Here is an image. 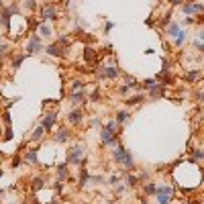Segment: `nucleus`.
Segmentation results:
<instances>
[{
  "mask_svg": "<svg viewBox=\"0 0 204 204\" xmlns=\"http://www.w3.org/2000/svg\"><path fill=\"white\" fill-rule=\"evenodd\" d=\"M184 12L186 15H196V12H204V6L198 4V2H186L184 4Z\"/></svg>",
  "mask_w": 204,
  "mask_h": 204,
  "instance_id": "nucleus-5",
  "label": "nucleus"
},
{
  "mask_svg": "<svg viewBox=\"0 0 204 204\" xmlns=\"http://www.w3.org/2000/svg\"><path fill=\"white\" fill-rule=\"evenodd\" d=\"M141 204H147V202H141Z\"/></svg>",
  "mask_w": 204,
  "mask_h": 204,
  "instance_id": "nucleus-41",
  "label": "nucleus"
},
{
  "mask_svg": "<svg viewBox=\"0 0 204 204\" xmlns=\"http://www.w3.org/2000/svg\"><path fill=\"white\" fill-rule=\"evenodd\" d=\"M125 153H126V149L122 145H117V149H114V153H112V157H114V161L117 163H121L122 161V157H125Z\"/></svg>",
  "mask_w": 204,
  "mask_h": 204,
  "instance_id": "nucleus-12",
  "label": "nucleus"
},
{
  "mask_svg": "<svg viewBox=\"0 0 204 204\" xmlns=\"http://www.w3.org/2000/svg\"><path fill=\"white\" fill-rule=\"evenodd\" d=\"M155 196H157V204H170L171 196H174V190H171L170 186H157Z\"/></svg>",
  "mask_w": 204,
  "mask_h": 204,
  "instance_id": "nucleus-3",
  "label": "nucleus"
},
{
  "mask_svg": "<svg viewBox=\"0 0 204 204\" xmlns=\"http://www.w3.org/2000/svg\"><path fill=\"white\" fill-rule=\"evenodd\" d=\"M68 118H69V122H73V125H80V122H82V118H84V114H82L80 110H73Z\"/></svg>",
  "mask_w": 204,
  "mask_h": 204,
  "instance_id": "nucleus-13",
  "label": "nucleus"
},
{
  "mask_svg": "<svg viewBox=\"0 0 204 204\" xmlns=\"http://www.w3.org/2000/svg\"><path fill=\"white\" fill-rule=\"evenodd\" d=\"M72 90H73V92H80V90H84V82H80V80H73Z\"/></svg>",
  "mask_w": 204,
  "mask_h": 204,
  "instance_id": "nucleus-20",
  "label": "nucleus"
},
{
  "mask_svg": "<svg viewBox=\"0 0 204 204\" xmlns=\"http://www.w3.org/2000/svg\"><path fill=\"white\" fill-rule=\"evenodd\" d=\"M126 118H129V112H125V110H121V112L117 114V122H118V125H121V122H125Z\"/></svg>",
  "mask_w": 204,
  "mask_h": 204,
  "instance_id": "nucleus-21",
  "label": "nucleus"
},
{
  "mask_svg": "<svg viewBox=\"0 0 204 204\" xmlns=\"http://www.w3.org/2000/svg\"><path fill=\"white\" fill-rule=\"evenodd\" d=\"M23 59H24V57H16V59H15V65H20V63H23Z\"/></svg>",
  "mask_w": 204,
  "mask_h": 204,
  "instance_id": "nucleus-37",
  "label": "nucleus"
},
{
  "mask_svg": "<svg viewBox=\"0 0 204 204\" xmlns=\"http://www.w3.org/2000/svg\"><path fill=\"white\" fill-rule=\"evenodd\" d=\"M143 100V96H133V98H126V104H139Z\"/></svg>",
  "mask_w": 204,
  "mask_h": 204,
  "instance_id": "nucleus-25",
  "label": "nucleus"
},
{
  "mask_svg": "<svg viewBox=\"0 0 204 204\" xmlns=\"http://www.w3.org/2000/svg\"><path fill=\"white\" fill-rule=\"evenodd\" d=\"M84 151H86L84 143H82V145H73L72 149H69V153H68V163H78V165H82Z\"/></svg>",
  "mask_w": 204,
  "mask_h": 204,
  "instance_id": "nucleus-4",
  "label": "nucleus"
},
{
  "mask_svg": "<svg viewBox=\"0 0 204 204\" xmlns=\"http://www.w3.org/2000/svg\"><path fill=\"white\" fill-rule=\"evenodd\" d=\"M35 190H39V188H43V180L41 178H37V182H35V186H33Z\"/></svg>",
  "mask_w": 204,
  "mask_h": 204,
  "instance_id": "nucleus-31",
  "label": "nucleus"
},
{
  "mask_svg": "<svg viewBox=\"0 0 204 204\" xmlns=\"http://www.w3.org/2000/svg\"><path fill=\"white\" fill-rule=\"evenodd\" d=\"M49 204H57V202H55V200H53V202H49Z\"/></svg>",
  "mask_w": 204,
  "mask_h": 204,
  "instance_id": "nucleus-39",
  "label": "nucleus"
},
{
  "mask_svg": "<svg viewBox=\"0 0 204 204\" xmlns=\"http://www.w3.org/2000/svg\"><path fill=\"white\" fill-rule=\"evenodd\" d=\"M41 16H43L45 20H53V19H57V10H55L53 4H47V6H43V10H41Z\"/></svg>",
  "mask_w": 204,
  "mask_h": 204,
  "instance_id": "nucleus-6",
  "label": "nucleus"
},
{
  "mask_svg": "<svg viewBox=\"0 0 204 204\" xmlns=\"http://www.w3.org/2000/svg\"><path fill=\"white\" fill-rule=\"evenodd\" d=\"M121 165H122V167H125V170H133V167H135V159H133V155H131V153H129V151H126V153H125V157H122Z\"/></svg>",
  "mask_w": 204,
  "mask_h": 204,
  "instance_id": "nucleus-9",
  "label": "nucleus"
},
{
  "mask_svg": "<svg viewBox=\"0 0 204 204\" xmlns=\"http://www.w3.org/2000/svg\"><path fill=\"white\" fill-rule=\"evenodd\" d=\"M29 53H39L41 51V37L39 35H33V37H31V41H29Z\"/></svg>",
  "mask_w": 204,
  "mask_h": 204,
  "instance_id": "nucleus-7",
  "label": "nucleus"
},
{
  "mask_svg": "<svg viewBox=\"0 0 204 204\" xmlns=\"http://www.w3.org/2000/svg\"><path fill=\"white\" fill-rule=\"evenodd\" d=\"M202 157H204V153H202L200 149H196V151H194V159H196V161H200Z\"/></svg>",
  "mask_w": 204,
  "mask_h": 204,
  "instance_id": "nucleus-28",
  "label": "nucleus"
},
{
  "mask_svg": "<svg viewBox=\"0 0 204 204\" xmlns=\"http://www.w3.org/2000/svg\"><path fill=\"white\" fill-rule=\"evenodd\" d=\"M198 78H200L198 72H190L188 76H186V80H188V82H194V80H198Z\"/></svg>",
  "mask_w": 204,
  "mask_h": 204,
  "instance_id": "nucleus-24",
  "label": "nucleus"
},
{
  "mask_svg": "<svg viewBox=\"0 0 204 204\" xmlns=\"http://www.w3.org/2000/svg\"><path fill=\"white\" fill-rule=\"evenodd\" d=\"M182 0H171V4H180Z\"/></svg>",
  "mask_w": 204,
  "mask_h": 204,
  "instance_id": "nucleus-38",
  "label": "nucleus"
},
{
  "mask_svg": "<svg viewBox=\"0 0 204 204\" xmlns=\"http://www.w3.org/2000/svg\"><path fill=\"white\" fill-rule=\"evenodd\" d=\"M155 188H157L155 184H147L145 186V194H155Z\"/></svg>",
  "mask_w": 204,
  "mask_h": 204,
  "instance_id": "nucleus-26",
  "label": "nucleus"
},
{
  "mask_svg": "<svg viewBox=\"0 0 204 204\" xmlns=\"http://www.w3.org/2000/svg\"><path fill=\"white\" fill-rule=\"evenodd\" d=\"M45 51H47L49 55H55V57H61V55H63V51H61V45H59V43H55V45H49V47L45 49Z\"/></svg>",
  "mask_w": 204,
  "mask_h": 204,
  "instance_id": "nucleus-11",
  "label": "nucleus"
},
{
  "mask_svg": "<svg viewBox=\"0 0 204 204\" xmlns=\"http://www.w3.org/2000/svg\"><path fill=\"white\" fill-rule=\"evenodd\" d=\"M27 8H35V0H29V2H27Z\"/></svg>",
  "mask_w": 204,
  "mask_h": 204,
  "instance_id": "nucleus-35",
  "label": "nucleus"
},
{
  "mask_svg": "<svg viewBox=\"0 0 204 204\" xmlns=\"http://www.w3.org/2000/svg\"><path fill=\"white\" fill-rule=\"evenodd\" d=\"M108 182L114 186V184H118V182H121V178H118V175H110V180H108Z\"/></svg>",
  "mask_w": 204,
  "mask_h": 204,
  "instance_id": "nucleus-30",
  "label": "nucleus"
},
{
  "mask_svg": "<svg viewBox=\"0 0 204 204\" xmlns=\"http://www.w3.org/2000/svg\"><path fill=\"white\" fill-rule=\"evenodd\" d=\"M149 94L151 96H161V94H163V88H161L159 84H153V86L149 88Z\"/></svg>",
  "mask_w": 204,
  "mask_h": 204,
  "instance_id": "nucleus-16",
  "label": "nucleus"
},
{
  "mask_svg": "<svg viewBox=\"0 0 204 204\" xmlns=\"http://www.w3.org/2000/svg\"><path fill=\"white\" fill-rule=\"evenodd\" d=\"M88 180H90V178H88V171H86V170H82V174H80V182H82V186H86V184H88Z\"/></svg>",
  "mask_w": 204,
  "mask_h": 204,
  "instance_id": "nucleus-23",
  "label": "nucleus"
},
{
  "mask_svg": "<svg viewBox=\"0 0 204 204\" xmlns=\"http://www.w3.org/2000/svg\"><path fill=\"white\" fill-rule=\"evenodd\" d=\"M167 37H171L178 47L186 41V33H184V29H182L178 23H170V24H167Z\"/></svg>",
  "mask_w": 204,
  "mask_h": 204,
  "instance_id": "nucleus-1",
  "label": "nucleus"
},
{
  "mask_svg": "<svg viewBox=\"0 0 204 204\" xmlns=\"http://www.w3.org/2000/svg\"><path fill=\"white\" fill-rule=\"evenodd\" d=\"M68 139H69V133L65 131V129H61V131L55 135V141H57V143H63V141H68Z\"/></svg>",
  "mask_w": 204,
  "mask_h": 204,
  "instance_id": "nucleus-15",
  "label": "nucleus"
},
{
  "mask_svg": "<svg viewBox=\"0 0 204 204\" xmlns=\"http://www.w3.org/2000/svg\"><path fill=\"white\" fill-rule=\"evenodd\" d=\"M55 118H57V117H55V112H49L47 117H45V118H43V125H41V126H43L45 131H49V129H51V126H53V122H55Z\"/></svg>",
  "mask_w": 204,
  "mask_h": 204,
  "instance_id": "nucleus-10",
  "label": "nucleus"
},
{
  "mask_svg": "<svg viewBox=\"0 0 204 204\" xmlns=\"http://www.w3.org/2000/svg\"><path fill=\"white\" fill-rule=\"evenodd\" d=\"M137 180H139V178H135V175H129V178H126V186H135L137 184Z\"/></svg>",
  "mask_w": 204,
  "mask_h": 204,
  "instance_id": "nucleus-27",
  "label": "nucleus"
},
{
  "mask_svg": "<svg viewBox=\"0 0 204 204\" xmlns=\"http://www.w3.org/2000/svg\"><path fill=\"white\" fill-rule=\"evenodd\" d=\"M84 98H86L84 90H82V92H73V94H72V102H73V104H80V102H82Z\"/></svg>",
  "mask_w": 204,
  "mask_h": 204,
  "instance_id": "nucleus-17",
  "label": "nucleus"
},
{
  "mask_svg": "<svg viewBox=\"0 0 204 204\" xmlns=\"http://www.w3.org/2000/svg\"><path fill=\"white\" fill-rule=\"evenodd\" d=\"M153 84H155V80H153V78H151V80H145V88H151Z\"/></svg>",
  "mask_w": 204,
  "mask_h": 204,
  "instance_id": "nucleus-33",
  "label": "nucleus"
},
{
  "mask_svg": "<svg viewBox=\"0 0 204 204\" xmlns=\"http://www.w3.org/2000/svg\"><path fill=\"white\" fill-rule=\"evenodd\" d=\"M43 133H45V129H43V126H39V129H35V133H33V141H39L41 137H43Z\"/></svg>",
  "mask_w": 204,
  "mask_h": 204,
  "instance_id": "nucleus-19",
  "label": "nucleus"
},
{
  "mask_svg": "<svg viewBox=\"0 0 204 204\" xmlns=\"http://www.w3.org/2000/svg\"><path fill=\"white\" fill-rule=\"evenodd\" d=\"M57 174H59V180H68L69 178V174H68V167H65V163H59V167H57Z\"/></svg>",
  "mask_w": 204,
  "mask_h": 204,
  "instance_id": "nucleus-14",
  "label": "nucleus"
},
{
  "mask_svg": "<svg viewBox=\"0 0 204 204\" xmlns=\"http://www.w3.org/2000/svg\"><path fill=\"white\" fill-rule=\"evenodd\" d=\"M100 139H102V143L106 147H114V145H118V135H117V131L114 129H110V126H104L100 131Z\"/></svg>",
  "mask_w": 204,
  "mask_h": 204,
  "instance_id": "nucleus-2",
  "label": "nucleus"
},
{
  "mask_svg": "<svg viewBox=\"0 0 204 204\" xmlns=\"http://www.w3.org/2000/svg\"><path fill=\"white\" fill-rule=\"evenodd\" d=\"M27 161H29V163H37V153H35V151H29V153H27Z\"/></svg>",
  "mask_w": 204,
  "mask_h": 204,
  "instance_id": "nucleus-22",
  "label": "nucleus"
},
{
  "mask_svg": "<svg viewBox=\"0 0 204 204\" xmlns=\"http://www.w3.org/2000/svg\"><path fill=\"white\" fill-rule=\"evenodd\" d=\"M194 47L198 49V51H204V41H200V43H198V41H194Z\"/></svg>",
  "mask_w": 204,
  "mask_h": 204,
  "instance_id": "nucleus-29",
  "label": "nucleus"
},
{
  "mask_svg": "<svg viewBox=\"0 0 204 204\" xmlns=\"http://www.w3.org/2000/svg\"><path fill=\"white\" fill-rule=\"evenodd\" d=\"M190 204H196V202H190Z\"/></svg>",
  "mask_w": 204,
  "mask_h": 204,
  "instance_id": "nucleus-40",
  "label": "nucleus"
},
{
  "mask_svg": "<svg viewBox=\"0 0 204 204\" xmlns=\"http://www.w3.org/2000/svg\"><path fill=\"white\" fill-rule=\"evenodd\" d=\"M0 196H2V192H0Z\"/></svg>",
  "mask_w": 204,
  "mask_h": 204,
  "instance_id": "nucleus-42",
  "label": "nucleus"
},
{
  "mask_svg": "<svg viewBox=\"0 0 204 204\" xmlns=\"http://www.w3.org/2000/svg\"><path fill=\"white\" fill-rule=\"evenodd\" d=\"M98 98H100V92H98V90H96V92L92 94V100H98Z\"/></svg>",
  "mask_w": 204,
  "mask_h": 204,
  "instance_id": "nucleus-36",
  "label": "nucleus"
},
{
  "mask_svg": "<svg viewBox=\"0 0 204 204\" xmlns=\"http://www.w3.org/2000/svg\"><path fill=\"white\" fill-rule=\"evenodd\" d=\"M196 41H198V43H200V41H204V31H200V33H198V37H196Z\"/></svg>",
  "mask_w": 204,
  "mask_h": 204,
  "instance_id": "nucleus-34",
  "label": "nucleus"
},
{
  "mask_svg": "<svg viewBox=\"0 0 204 204\" xmlns=\"http://www.w3.org/2000/svg\"><path fill=\"white\" fill-rule=\"evenodd\" d=\"M102 76V78H110V80H114L118 76V69L117 68H112V65H104V68H100V72H98Z\"/></svg>",
  "mask_w": 204,
  "mask_h": 204,
  "instance_id": "nucleus-8",
  "label": "nucleus"
},
{
  "mask_svg": "<svg viewBox=\"0 0 204 204\" xmlns=\"http://www.w3.org/2000/svg\"><path fill=\"white\" fill-rule=\"evenodd\" d=\"M86 59H88V61H92V59H94V53L90 51V49H86Z\"/></svg>",
  "mask_w": 204,
  "mask_h": 204,
  "instance_id": "nucleus-32",
  "label": "nucleus"
},
{
  "mask_svg": "<svg viewBox=\"0 0 204 204\" xmlns=\"http://www.w3.org/2000/svg\"><path fill=\"white\" fill-rule=\"evenodd\" d=\"M39 33L43 35V37H49V35H51V27H49V24H41V27H39Z\"/></svg>",
  "mask_w": 204,
  "mask_h": 204,
  "instance_id": "nucleus-18",
  "label": "nucleus"
},
{
  "mask_svg": "<svg viewBox=\"0 0 204 204\" xmlns=\"http://www.w3.org/2000/svg\"><path fill=\"white\" fill-rule=\"evenodd\" d=\"M0 175H2V171H0Z\"/></svg>",
  "mask_w": 204,
  "mask_h": 204,
  "instance_id": "nucleus-43",
  "label": "nucleus"
}]
</instances>
